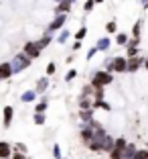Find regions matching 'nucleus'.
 Instances as JSON below:
<instances>
[{"mask_svg":"<svg viewBox=\"0 0 148 159\" xmlns=\"http://www.w3.org/2000/svg\"><path fill=\"white\" fill-rule=\"evenodd\" d=\"M114 82V78H112L108 71H97L95 75H93V86H108V84H112Z\"/></svg>","mask_w":148,"mask_h":159,"instance_id":"nucleus-1","label":"nucleus"},{"mask_svg":"<svg viewBox=\"0 0 148 159\" xmlns=\"http://www.w3.org/2000/svg\"><path fill=\"white\" fill-rule=\"evenodd\" d=\"M24 53L28 57H32V59H37L39 53H41V47H39V43H27L24 45Z\"/></svg>","mask_w":148,"mask_h":159,"instance_id":"nucleus-2","label":"nucleus"},{"mask_svg":"<svg viewBox=\"0 0 148 159\" xmlns=\"http://www.w3.org/2000/svg\"><path fill=\"white\" fill-rule=\"evenodd\" d=\"M110 70H114V71H126V70H128V63H126L124 57H116V59L110 63Z\"/></svg>","mask_w":148,"mask_h":159,"instance_id":"nucleus-3","label":"nucleus"},{"mask_svg":"<svg viewBox=\"0 0 148 159\" xmlns=\"http://www.w3.org/2000/svg\"><path fill=\"white\" fill-rule=\"evenodd\" d=\"M63 25H65V14H59V16L49 25V29H51V31H57V29H61Z\"/></svg>","mask_w":148,"mask_h":159,"instance_id":"nucleus-4","label":"nucleus"},{"mask_svg":"<svg viewBox=\"0 0 148 159\" xmlns=\"http://www.w3.org/2000/svg\"><path fill=\"white\" fill-rule=\"evenodd\" d=\"M0 71H2V80H8L10 75H12V66H10L8 61H4L2 67H0Z\"/></svg>","mask_w":148,"mask_h":159,"instance_id":"nucleus-5","label":"nucleus"},{"mask_svg":"<svg viewBox=\"0 0 148 159\" xmlns=\"http://www.w3.org/2000/svg\"><path fill=\"white\" fill-rule=\"evenodd\" d=\"M142 63V57H132V61H128V71H136Z\"/></svg>","mask_w":148,"mask_h":159,"instance_id":"nucleus-6","label":"nucleus"},{"mask_svg":"<svg viewBox=\"0 0 148 159\" xmlns=\"http://www.w3.org/2000/svg\"><path fill=\"white\" fill-rule=\"evenodd\" d=\"M10 120H12V106H6L4 108V129L10 126Z\"/></svg>","mask_w":148,"mask_h":159,"instance_id":"nucleus-7","label":"nucleus"},{"mask_svg":"<svg viewBox=\"0 0 148 159\" xmlns=\"http://www.w3.org/2000/svg\"><path fill=\"white\" fill-rule=\"evenodd\" d=\"M69 8H71V0H65V2H61V4L59 6H57V12H59V14H67V12H69Z\"/></svg>","mask_w":148,"mask_h":159,"instance_id":"nucleus-8","label":"nucleus"},{"mask_svg":"<svg viewBox=\"0 0 148 159\" xmlns=\"http://www.w3.org/2000/svg\"><path fill=\"white\" fill-rule=\"evenodd\" d=\"M97 51H106L108 47H110V41H108V39H99V43H97Z\"/></svg>","mask_w":148,"mask_h":159,"instance_id":"nucleus-9","label":"nucleus"},{"mask_svg":"<svg viewBox=\"0 0 148 159\" xmlns=\"http://www.w3.org/2000/svg\"><path fill=\"white\" fill-rule=\"evenodd\" d=\"M0 149H2V157H8V155H10V145L6 143V141H2V145H0Z\"/></svg>","mask_w":148,"mask_h":159,"instance_id":"nucleus-10","label":"nucleus"},{"mask_svg":"<svg viewBox=\"0 0 148 159\" xmlns=\"http://www.w3.org/2000/svg\"><path fill=\"white\" fill-rule=\"evenodd\" d=\"M116 29H118L116 20H110V23L106 25V31H108V33H116Z\"/></svg>","mask_w":148,"mask_h":159,"instance_id":"nucleus-11","label":"nucleus"},{"mask_svg":"<svg viewBox=\"0 0 148 159\" xmlns=\"http://www.w3.org/2000/svg\"><path fill=\"white\" fill-rule=\"evenodd\" d=\"M85 35H87V29H85V27H81V29L77 31V33H75V39H77V41H81V39H83Z\"/></svg>","mask_w":148,"mask_h":159,"instance_id":"nucleus-12","label":"nucleus"},{"mask_svg":"<svg viewBox=\"0 0 148 159\" xmlns=\"http://www.w3.org/2000/svg\"><path fill=\"white\" fill-rule=\"evenodd\" d=\"M134 159H148V149H142V151H136Z\"/></svg>","mask_w":148,"mask_h":159,"instance_id":"nucleus-13","label":"nucleus"},{"mask_svg":"<svg viewBox=\"0 0 148 159\" xmlns=\"http://www.w3.org/2000/svg\"><path fill=\"white\" fill-rule=\"evenodd\" d=\"M114 147H116V149H122V151H124L126 147H128V145H126V139H118L116 143H114Z\"/></svg>","mask_w":148,"mask_h":159,"instance_id":"nucleus-14","label":"nucleus"},{"mask_svg":"<svg viewBox=\"0 0 148 159\" xmlns=\"http://www.w3.org/2000/svg\"><path fill=\"white\" fill-rule=\"evenodd\" d=\"M93 4H95V0H87V2H85V6H83V10H85V12H91V10H93Z\"/></svg>","mask_w":148,"mask_h":159,"instance_id":"nucleus-15","label":"nucleus"},{"mask_svg":"<svg viewBox=\"0 0 148 159\" xmlns=\"http://www.w3.org/2000/svg\"><path fill=\"white\" fill-rule=\"evenodd\" d=\"M23 100H24V102H31V100H35V92H27V94H23Z\"/></svg>","mask_w":148,"mask_h":159,"instance_id":"nucleus-16","label":"nucleus"},{"mask_svg":"<svg viewBox=\"0 0 148 159\" xmlns=\"http://www.w3.org/2000/svg\"><path fill=\"white\" fill-rule=\"evenodd\" d=\"M49 43H51V37H43L41 41H39V47H41V49H43V47H47V45H49Z\"/></svg>","mask_w":148,"mask_h":159,"instance_id":"nucleus-17","label":"nucleus"},{"mask_svg":"<svg viewBox=\"0 0 148 159\" xmlns=\"http://www.w3.org/2000/svg\"><path fill=\"white\" fill-rule=\"evenodd\" d=\"M118 45H126V41H128V37H126V35H118Z\"/></svg>","mask_w":148,"mask_h":159,"instance_id":"nucleus-18","label":"nucleus"},{"mask_svg":"<svg viewBox=\"0 0 148 159\" xmlns=\"http://www.w3.org/2000/svg\"><path fill=\"white\" fill-rule=\"evenodd\" d=\"M45 110H47V100H43V102L37 106V112H45Z\"/></svg>","mask_w":148,"mask_h":159,"instance_id":"nucleus-19","label":"nucleus"},{"mask_svg":"<svg viewBox=\"0 0 148 159\" xmlns=\"http://www.w3.org/2000/svg\"><path fill=\"white\" fill-rule=\"evenodd\" d=\"M75 75H77V71H75V70H71V71H69V74L65 75V80H67V82H71V80H73V78H75Z\"/></svg>","mask_w":148,"mask_h":159,"instance_id":"nucleus-20","label":"nucleus"},{"mask_svg":"<svg viewBox=\"0 0 148 159\" xmlns=\"http://www.w3.org/2000/svg\"><path fill=\"white\" fill-rule=\"evenodd\" d=\"M67 37H69V31H63V33L59 35V41H61V43H65V39H67Z\"/></svg>","mask_w":148,"mask_h":159,"instance_id":"nucleus-21","label":"nucleus"},{"mask_svg":"<svg viewBox=\"0 0 148 159\" xmlns=\"http://www.w3.org/2000/svg\"><path fill=\"white\" fill-rule=\"evenodd\" d=\"M53 71H55V66H53V63H49V66H47V74H53Z\"/></svg>","mask_w":148,"mask_h":159,"instance_id":"nucleus-22","label":"nucleus"},{"mask_svg":"<svg viewBox=\"0 0 148 159\" xmlns=\"http://www.w3.org/2000/svg\"><path fill=\"white\" fill-rule=\"evenodd\" d=\"M134 35H136V37L140 35V23H136V27H134Z\"/></svg>","mask_w":148,"mask_h":159,"instance_id":"nucleus-23","label":"nucleus"},{"mask_svg":"<svg viewBox=\"0 0 148 159\" xmlns=\"http://www.w3.org/2000/svg\"><path fill=\"white\" fill-rule=\"evenodd\" d=\"M35 120H37V122H39V125H43V122H45V118H43V116H41V114H39V116H37V118H35Z\"/></svg>","mask_w":148,"mask_h":159,"instance_id":"nucleus-24","label":"nucleus"},{"mask_svg":"<svg viewBox=\"0 0 148 159\" xmlns=\"http://www.w3.org/2000/svg\"><path fill=\"white\" fill-rule=\"evenodd\" d=\"M12 159H24V155H20V153H14V157Z\"/></svg>","mask_w":148,"mask_h":159,"instance_id":"nucleus-25","label":"nucleus"},{"mask_svg":"<svg viewBox=\"0 0 148 159\" xmlns=\"http://www.w3.org/2000/svg\"><path fill=\"white\" fill-rule=\"evenodd\" d=\"M95 2H97V4H102V2H104V0H95Z\"/></svg>","mask_w":148,"mask_h":159,"instance_id":"nucleus-26","label":"nucleus"}]
</instances>
